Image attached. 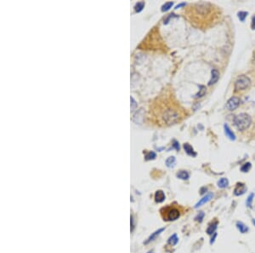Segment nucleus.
Instances as JSON below:
<instances>
[{
    "label": "nucleus",
    "instance_id": "obj_17",
    "mask_svg": "<svg viewBox=\"0 0 255 253\" xmlns=\"http://www.w3.org/2000/svg\"><path fill=\"white\" fill-rule=\"evenodd\" d=\"M229 185V181L228 179L226 178V177H223L219 180L218 182V187H220V188H225L226 187Z\"/></svg>",
    "mask_w": 255,
    "mask_h": 253
},
{
    "label": "nucleus",
    "instance_id": "obj_9",
    "mask_svg": "<svg viewBox=\"0 0 255 253\" xmlns=\"http://www.w3.org/2000/svg\"><path fill=\"white\" fill-rule=\"evenodd\" d=\"M213 194H212V193H208V194H206V195L204 196L203 199H201V200H200L198 201L197 204H196V205H195V208H198V207L202 206V205H204V204L208 203V201L211 200V199L213 198Z\"/></svg>",
    "mask_w": 255,
    "mask_h": 253
},
{
    "label": "nucleus",
    "instance_id": "obj_16",
    "mask_svg": "<svg viewBox=\"0 0 255 253\" xmlns=\"http://www.w3.org/2000/svg\"><path fill=\"white\" fill-rule=\"evenodd\" d=\"M176 176H177L178 178L182 179V180H187L190 177L189 173L185 171H180L176 174Z\"/></svg>",
    "mask_w": 255,
    "mask_h": 253
},
{
    "label": "nucleus",
    "instance_id": "obj_12",
    "mask_svg": "<svg viewBox=\"0 0 255 253\" xmlns=\"http://www.w3.org/2000/svg\"><path fill=\"white\" fill-rule=\"evenodd\" d=\"M165 200V194L162 191V190H158L156 192L155 194V200L157 203H162Z\"/></svg>",
    "mask_w": 255,
    "mask_h": 253
},
{
    "label": "nucleus",
    "instance_id": "obj_11",
    "mask_svg": "<svg viewBox=\"0 0 255 253\" xmlns=\"http://www.w3.org/2000/svg\"><path fill=\"white\" fill-rule=\"evenodd\" d=\"M184 149H185V153H186L188 155H190V156H197V153L194 151V148L190 145L189 143H185V144H184Z\"/></svg>",
    "mask_w": 255,
    "mask_h": 253
},
{
    "label": "nucleus",
    "instance_id": "obj_1",
    "mask_svg": "<svg viewBox=\"0 0 255 253\" xmlns=\"http://www.w3.org/2000/svg\"><path fill=\"white\" fill-rule=\"evenodd\" d=\"M190 8L193 9V19L191 20L193 22H201L203 24L206 22V23L210 24L212 21H214L215 19V9L210 3H197Z\"/></svg>",
    "mask_w": 255,
    "mask_h": 253
},
{
    "label": "nucleus",
    "instance_id": "obj_33",
    "mask_svg": "<svg viewBox=\"0 0 255 253\" xmlns=\"http://www.w3.org/2000/svg\"><path fill=\"white\" fill-rule=\"evenodd\" d=\"M184 5H185V3H182V4H179V5H177V6H176V8H175V9H178V8L181 7V6H184Z\"/></svg>",
    "mask_w": 255,
    "mask_h": 253
},
{
    "label": "nucleus",
    "instance_id": "obj_31",
    "mask_svg": "<svg viewBox=\"0 0 255 253\" xmlns=\"http://www.w3.org/2000/svg\"><path fill=\"white\" fill-rule=\"evenodd\" d=\"M217 237V234L216 233H214L213 234V237H212L211 240H210V244H213V242H214V240H215V238Z\"/></svg>",
    "mask_w": 255,
    "mask_h": 253
},
{
    "label": "nucleus",
    "instance_id": "obj_2",
    "mask_svg": "<svg viewBox=\"0 0 255 253\" xmlns=\"http://www.w3.org/2000/svg\"><path fill=\"white\" fill-rule=\"evenodd\" d=\"M161 108L160 119L165 125H174L180 121L181 118H183L181 110H180L178 106L174 103H163V106Z\"/></svg>",
    "mask_w": 255,
    "mask_h": 253
},
{
    "label": "nucleus",
    "instance_id": "obj_27",
    "mask_svg": "<svg viewBox=\"0 0 255 253\" xmlns=\"http://www.w3.org/2000/svg\"><path fill=\"white\" fill-rule=\"evenodd\" d=\"M254 194H251L247 199V205L248 207H251L252 205V202H253V200H254Z\"/></svg>",
    "mask_w": 255,
    "mask_h": 253
},
{
    "label": "nucleus",
    "instance_id": "obj_24",
    "mask_svg": "<svg viewBox=\"0 0 255 253\" xmlns=\"http://www.w3.org/2000/svg\"><path fill=\"white\" fill-rule=\"evenodd\" d=\"M248 12H246V11H240V12H238V14H237V16H238V18H239V20H240L241 22H244L245 21V19H246V17L248 16Z\"/></svg>",
    "mask_w": 255,
    "mask_h": 253
},
{
    "label": "nucleus",
    "instance_id": "obj_19",
    "mask_svg": "<svg viewBox=\"0 0 255 253\" xmlns=\"http://www.w3.org/2000/svg\"><path fill=\"white\" fill-rule=\"evenodd\" d=\"M178 241H179V239L177 237V235L175 234H173L170 238L168 239V243L171 246H175L178 243Z\"/></svg>",
    "mask_w": 255,
    "mask_h": 253
},
{
    "label": "nucleus",
    "instance_id": "obj_7",
    "mask_svg": "<svg viewBox=\"0 0 255 253\" xmlns=\"http://www.w3.org/2000/svg\"><path fill=\"white\" fill-rule=\"evenodd\" d=\"M246 191H247V187L244 183H237L235 187V190H234V194L236 196H239V195L244 194Z\"/></svg>",
    "mask_w": 255,
    "mask_h": 253
},
{
    "label": "nucleus",
    "instance_id": "obj_10",
    "mask_svg": "<svg viewBox=\"0 0 255 253\" xmlns=\"http://www.w3.org/2000/svg\"><path fill=\"white\" fill-rule=\"evenodd\" d=\"M224 129H225V133H226V136H227L229 139H231V141H235V140H236V136L234 134L233 131L231 130V128L229 127V125L226 124V125H224Z\"/></svg>",
    "mask_w": 255,
    "mask_h": 253
},
{
    "label": "nucleus",
    "instance_id": "obj_20",
    "mask_svg": "<svg viewBox=\"0 0 255 253\" xmlns=\"http://www.w3.org/2000/svg\"><path fill=\"white\" fill-rule=\"evenodd\" d=\"M166 165L168 167H173L175 164V158L174 156L168 157V159H166V162H165Z\"/></svg>",
    "mask_w": 255,
    "mask_h": 253
},
{
    "label": "nucleus",
    "instance_id": "obj_32",
    "mask_svg": "<svg viewBox=\"0 0 255 253\" xmlns=\"http://www.w3.org/2000/svg\"><path fill=\"white\" fill-rule=\"evenodd\" d=\"M130 223H131V231L134 230V219H133V216H131V220H130Z\"/></svg>",
    "mask_w": 255,
    "mask_h": 253
},
{
    "label": "nucleus",
    "instance_id": "obj_5",
    "mask_svg": "<svg viewBox=\"0 0 255 253\" xmlns=\"http://www.w3.org/2000/svg\"><path fill=\"white\" fill-rule=\"evenodd\" d=\"M250 85H251L250 79L245 75H241L235 82V91L245 90V89H248L250 87Z\"/></svg>",
    "mask_w": 255,
    "mask_h": 253
},
{
    "label": "nucleus",
    "instance_id": "obj_8",
    "mask_svg": "<svg viewBox=\"0 0 255 253\" xmlns=\"http://www.w3.org/2000/svg\"><path fill=\"white\" fill-rule=\"evenodd\" d=\"M219 79V73L217 69H213L211 71V79L208 82V85H213L215 83L218 82Z\"/></svg>",
    "mask_w": 255,
    "mask_h": 253
},
{
    "label": "nucleus",
    "instance_id": "obj_4",
    "mask_svg": "<svg viewBox=\"0 0 255 253\" xmlns=\"http://www.w3.org/2000/svg\"><path fill=\"white\" fill-rule=\"evenodd\" d=\"M162 216L165 221H175L180 217V212L176 207L168 206L162 210Z\"/></svg>",
    "mask_w": 255,
    "mask_h": 253
},
{
    "label": "nucleus",
    "instance_id": "obj_26",
    "mask_svg": "<svg viewBox=\"0 0 255 253\" xmlns=\"http://www.w3.org/2000/svg\"><path fill=\"white\" fill-rule=\"evenodd\" d=\"M204 216H205L204 212L201 211V212H199V214H198V215L196 216L195 220H196V221H197V222H199V223H202V222H203V220Z\"/></svg>",
    "mask_w": 255,
    "mask_h": 253
},
{
    "label": "nucleus",
    "instance_id": "obj_23",
    "mask_svg": "<svg viewBox=\"0 0 255 253\" xmlns=\"http://www.w3.org/2000/svg\"><path fill=\"white\" fill-rule=\"evenodd\" d=\"M173 4H174V3L173 2H167V3H165L162 6V11H168V9H170V8H172V6H173Z\"/></svg>",
    "mask_w": 255,
    "mask_h": 253
},
{
    "label": "nucleus",
    "instance_id": "obj_14",
    "mask_svg": "<svg viewBox=\"0 0 255 253\" xmlns=\"http://www.w3.org/2000/svg\"><path fill=\"white\" fill-rule=\"evenodd\" d=\"M236 228H238V230L240 231L241 234H245L248 231V228L241 222H237L236 223Z\"/></svg>",
    "mask_w": 255,
    "mask_h": 253
},
{
    "label": "nucleus",
    "instance_id": "obj_29",
    "mask_svg": "<svg viewBox=\"0 0 255 253\" xmlns=\"http://www.w3.org/2000/svg\"><path fill=\"white\" fill-rule=\"evenodd\" d=\"M173 147L175 148L176 150H180V145H179V142L176 141H174V144H173Z\"/></svg>",
    "mask_w": 255,
    "mask_h": 253
},
{
    "label": "nucleus",
    "instance_id": "obj_6",
    "mask_svg": "<svg viewBox=\"0 0 255 253\" xmlns=\"http://www.w3.org/2000/svg\"><path fill=\"white\" fill-rule=\"evenodd\" d=\"M241 104V99L237 97H231L227 103H226V108L229 111H233L235 109H236Z\"/></svg>",
    "mask_w": 255,
    "mask_h": 253
},
{
    "label": "nucleus",
    "instance_id": "obj_13",
    "mask_svg": "<svg viewBox=\"0 0 255 253\" xmlns=\"http://www.w3.org/2000/svg\"><path fill=\"white\" fill-rule=\"evenodd\" d=\"M217 226H218V222H217V221L214 222V223H213L212 224H210V225L208 226V228H207L208 234H213L215 233L216 228H217Z\"/></svg>",
    "mask_w": 255,
    "mask_h": 253
},
{
    "label": "nucleus",
    "instance_id": "obj_18",
    "mask_svg": "<svg viewBox=\"0 0 255 253\" xmlns=\"http://www.w3.org/2000/svg\"><path fill=\"white\" fill-rule=\"evenodd\" d=\"M206 92H207V89H206V87H205L204 85H200V89H199L198 93L196 94L195 97H196V98H201V97H204L205 94H206Z\"/></svg>",
    "mask_w": 255,
    "mask_h": 253
},
{
    "label": "nucleus",
    "instance_id": "obj_3",
    "mask_svg": "<svg viewBox=\"0 0 255 253\" xmlns=\"http://www.w3.org/2000/svg\"><path fill=\"white\" fill-rule=\"evenodd\" d=\"M251 123H252V118L249 114L246 112H241V113L237 114L236 116H235L233 119L234 125L240 131H243L248 129L251 125Z\"/></svg>",
    "mask_w": 255,
    "mask_h": 253
},
{
    "label": "nucleus",
    "instance_id": "obj_21",
    "mask_svg": "<svg viewBox=\"0 0 255 253\" xmlns=\"http://www.w3.org/2000/svg\"><path fill=\"white\" fill-rule=\"evenodd\" d=\"M251 167H252L251 163L247 162V163H245V164H243L242 165H241V171H242V172H248V171H250Z\"/></svg>",
    "mask_w": 255,
    "mask_h": 253
},
{
    "label": "nucleus",
    "instance_id": "obj_15",
    "mask_svg": "<svg viewBox=\"0 0 255 253\" xmlns=\"http://www.w3.org/2000/svg\"><path fill=\"white\" fill-rule=\"evenodd\" d=\"M164 230V228H160V229H158V230H157L156 232H154L149 237V238L147 239V240H146V242H145V244H148V243H150L151 241H152L154 239L156 238L157 235H159L162 232V231Z\"/></svg>",
    "mask_w": 255,
    "mask_h": 253
},
{
    "label": "nucleus",
    "instance_id": "obj_22",
    "mask_svg": "<svg viewBox=\"0 0 255 253\" xmlns=\"http://www.w3.org/2000/svg\"><path fill=\"white\" fill-rule=\"evenodd\" d=\"M144 7H145V2H138L134 6V9L138 13V12H140Z\"/></svg>",
    "mask_w": 255,
    "mask_h": 253
},
{
    "label": "nucleus",
    "instance_id": "obj_25",
    "mask_svg": "<svg viewBox=\"0 0 255 253\" xmlns=\"http://www.w3.org/2000/svg\"><path fill=\"white\" fill-rule=\"evenodd\" d=\"M156 154L154 153V152H152V151H151V152H149V153H147L146 155V160H151V159H154L155 158H156Z\"/></svg>",
    "mask_w": 255,
    "mask_h": 253
},
{
    "label": "nucleus",
    "instance_id": "obj_34",
    "mask_svg": "<svg viewBox=\"0 0 255 253\" xmlns=\"http://www.w3.org/2000/svg\"><path fill=\"white\" fill-rule=\"evenodd\" d=\"M253 223H255V220H254V219H253Z\"/></svg>",
    "mask_w": 255,
    "mask_h": 253
},
{
    "label": "nucleus",
    "instance_id": "obj_30",
    "mask_svg": "<svg viewBox=\"0 0 255 253\" xmlns=\"http://www.w3.org/2000/svg\"><path fill=\"white\" fill-rule=\"evenodd\" d=\"M251 27H252V29L253 30H255V15L254 16H253V18H252V24H251Z\"/></svg>",
    "mask_w": 255,
    "mask_h": 253
},
{
    "label": "nucleus",
    "instance_id": "obj_28",
    "mask_svg": "<svg viewBox=\"0 0 255 253\" xmlns=\"http://www.w3.org/2000/svg\"><path fill=\"white\" fill-rule=\"evenodd\" d=\"M130 100H131V109L132 110H134V108L137 107V103H136V102L134 101V99L133 97L130 98Z\"/></svg>",
    "mask_w": 255,
    "mask_h": 253
}]
</instances>
